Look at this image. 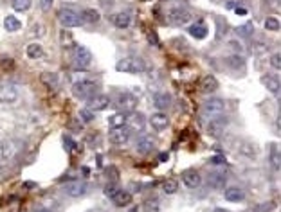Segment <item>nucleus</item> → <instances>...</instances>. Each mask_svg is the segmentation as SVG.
<instances>
[{
  "mask_svg": "<svg viewBox=\"0 0 281 212\" xmlns=\"http://www.w3.org/2000/svg\"><path fill=\"white\" fill-rule=\"evenodd\" d=\"M150 69L148 63L142 60V58H123L117 61L115 65V70L117 72H126V74H142Z\"/></svg>",
  "mask_w": 281,
  "mask_h": 212,
  "instance_id": "f257e3e1",
  "label": "nucleus"
},
{
  "mask_svg": "<svg viewBox=\"0 0 281 212\" xmlns=\"http://www.w3.org/2000/svg\"><path fill=\"white\" fill-rule=\"evenodd\" d=\"M99 83L96 79H81L72 85V95L76 99H89L94 95V92H97Z\"/></svg>",
  "mask_w": 281,
  "mask_h": 212,
  "instance_id": "f03ea898",
  "label": "nucleus"
},
{
  "mask_svg": "<svg viewBox=\"0 0 281 212\" xmlns=\"http://www.w3.org/2000/svg\"><path fill=\"white\" fill-rule=\"evenodd\" d=\"M227 126H229V119L225 117V115H217V117H213L207 121L205 131H207V135H209L211 138H218L224 135V131L227 130Z\"/></svg>",
  "mask_w": 281,
  "mask_h": 212,
  "instance_id": "7ed1b4c3",
  "label": "nucleus"
},
{
  "mask_svg": "<svg viewBox=\"0 0 281 212\" xmlns=\"http://www.w3.org/2000/svg\"><path fill=\"white\" fill-rule=\"evenodd\" d=\"M225 108V103L220 97H211V99H207L202 105V110H200V115H202V119H213L217 117V115H222V112H224Z\"/></svg>",
  "mask_w": 281,
  "mask_h": 212,
  "instance_id": "20e7f679",
  "label": "nucleus"
},
{
  "mask_svg": "<svg viewBox=\"0 0 281 212\" xmlns=\"http://www.w3.org/2000/svg\"><path fill=\"white\" fill-rule=\"evenodd\" d=\"M58 20H60V24L67 27V29H72V27H79V25H83V18H81V13L74 11V9H70V7H65L60 11L58 15Z\"/></svg>",
  "mask_w": 281,
  "mask_h": 212,
  "instance_id": "39448f33",
  "label": "nucleus"
},
{
  "mask_svg": "<svg viewBox=\"0 0 281 212\" xmlns=\"http://www.w3.org/2000/svg\"><path fill=\"white\" fill-rule=\"evenodd\" d=\"M139 105V97L134 95L132 92H123V94L117 95L114 106L117 108V112H134L135 106Z\"/></svg>",
  "mask_w": 281,
  "mask_h": 212,
  "instance_id": "423d86ee",
  "label": "nucleus"
},
{
  "mask_svg": "<svg viewBox=\"0 0 281 212\" xmlns=\"http://www.w3.org/2000/svg\"><path fill=\"white\" fill-rule=\"evenodd\" d=\"M72 67H74V70H89L92 67V54H90V50L85 49V47H76Z\"/></svg>",
  "mask_w": 281,
  "mask_h": 212,
  "instance_id": "0eeeda50",
  "label": "nucleus"
},
{
  "mask_svg": "<svg viewBox=\"0 0 281 212\" xmlns=\"http://www.w3.org/2000/svg\"><path fill=\"white\" fill-rule=\"evenodd\" d=\"M110 105H112V99L107 94H94L92 97L87 99V106H89V110H92V112L107 110V108H110Z\"/></svg>",
  "mask_w": 281,
  "mask_h": 212,
  "instance_id": "6e6552de",
  "label": "nucleus"
},
{
  "mask_svg": "<svg viewBox=\"0 0 281 212\" xmlns=\"http://www.w3.org/2000/svg\"><path fill=\"white\" fill-rule=\"evenodd\" d=\"M126 124H128L130 133H142L144 128H146V119H144L142 113L132 112L130 113V117H126Z\"/></svg>",
  "mask_w": 281,
  "mask_h": 212,
  "instance_id": "1a4fd4ad",
  "label": "nucleus"
},
{
  "mask_svg": "<svg viewBox=\"0 0 281 212\" xmlns=\"http://www.w3.org/2000/svg\"><path fill=\"white\" fill-rule=\"evenodd\" d=\"M109 138L114 146H125L130 140V130L125 128V126H121V128H112L109 133Z\"/></svg>",
  "mask_w": 281,
  "mask_h": 212,
  "instance_id": "9d476101",
  "label": "nucleus"
},
{
  "mask_svg": "<svg viewBox=\"0 0 281 212\" xmlns=\"http://www.w3.org/2000/svg\"><path fill=\"white\" fill-rule=\"evenodd\" d=\"M168 18L172 20V24L175 25H184L191 20V13L186 7H173L172 11L168 13Z\"/></svg>",
  "mask_w": 281,
  "mask_h": 212,
  "instance_id": "9b49d317",
  "label": "nucleus"
},
{
  "mask_svg": "<svg viewBox=\"0 0 281 212\" xmlns=\"http://www.w3.org/2000/svg\"><path fill=\"white\" fill-rule=\"evenodd\" d=\"M135 150L140 155H148L155 150V138L150 137V135H139L135 138Z\"/></svg>",
  "mask_w": 281,
  "mask_h": 212,
  "instance_id": "f8f14e48",
  "label": "nucleus"
},
{
  "mask_svg": "<svg viewBox=\"0 0 281 212\" xmlns=\"http://www.w3.org/2000/svg\"><path fill=\"white\" fill-rule=\"evenodd\" d=\"M89 191V185L83 182H70L67 185H63V193L70 198H81Z\"/></svg>",
  "mask_w": 281,
  "mask_h": 212,
  "instance_id": "ddd939ff",
  "label": "nucleus"
},
{
  "mask_svg": "<svg viewBox=\"0 0 281 212\" xmlns=\"http://www.w3.org/2000/svg\"><path fill=\"white\" fill-rule=\"evenodd\" d=\"M180 178H182V182H184V185L187 189H197L202 183V176H200L197 169H186Z\"/></svg>",
  "mask_w": 281,
  "mask_h": 212,
  "instance_id": "4468645a",
  "label": "nucleus"
},
{
  "mask_svg": "<svg viewBox=\"0 0 281 212\" xmlns=\"http://www.w3.org/2000/svg\"><path fill=\"white\" fill-rule=\"evenodd\" d=\"M225 183H227V175L225 173L215 171V173H209V176H207V185L211 189H215V191L225 189Z\"/></svg>",
  "mask_w": 281,
  "mask_h": 212,
  "instance_id": "2eb2a0df",
  "label": "nucleus"
},
{
  "mask_svg": "<svg viewBox=\"0 0 281 212\" xmlns=\"http://www.w3.org/2000/svg\"><path fill=\"white\" fill-rule=\"evenodd\" d=\"M262 83H263V87L267 88V90H268V92H270V94L280 95L281 85H280V77H278V76L263 74V76H262Z\"/></svg>",
  "mask_w": 281,
  "mask_h": 212,
  "instance_id": "dca6fc26",
  "label": "nucleus"
},
{
  "mask_svg": "<svg viewBox=\"0 0 281 212\" xmlns=\"http://www.w3.org/2000/svg\"><path fill=\"white\" fill-rule=\"evenodd\" d=\"M150 124H152V128H154L155 131H164L168 126H170V117H168L166 113L157 112L150 117Z\"/></svg>",
  "mask_w": 281,
  "mask_h": 212,
  "instance_id": "f3484780",
  "label": "nucleus"
},
{
  "mask_svg": "<svg viewBox=\"0 0 281 212\" xmlns=\"http://www.w3.org/2000/svg\"><path fill=\"white\" fill-rule=\"evenodd\" d=\"M110 22L117 29H128L130 24H132V15L130 13H115V15L110 16Z\"/></svg>",
  "mask_w": 281,
  "mask_h": 212,
  "instance_id": "a211bd4d",
  "label": "nucleus"
},
{
  "mask_svg": "<svg viewBox=\"0 0 281 212\" xmlns=\"http://www.w3.org/2000/svg\"><path fill=\"white\" fill-rule=\"evenodd\" d=\"M218 88V81L217 77H213V76H204L202 79H200V92L205 95H211L213 92H217Z\"/></svg>",
  "mask_w": 281,
  "mask_h": 212,
  "instance_id": "6ab92c4d",
  "label": "nucleus"
},
{
  "mask_svg": "<svg viewBox=\"0 0 281 212\" xmlns=\"http://www.w3.org/2000/svg\"><path fill=\"white\" fill-rule=\"evenodd\" d=\"M154 106L157 110H168L172 106V95L168 92H155L154 94Z\"/></svg>",
  "mask_w": 281,
  "mask_h": 212,
  "instance_id": "aec40b11",
  "label": "nucleus"
},
{
  "mask_svg": "<svg viewBox=\"0 0 281 212\" xmlns=\"http://www.w3.org/2000/svg\"><path fill=\"white\" fill-rule=\"evenodd\" d=\"M224 198L231 203H240V201L245 200V191L242 187H227L224 193Z\"/></svg>",
  "mask_w": 281,
  "mask_h": 212,
  "instance_id": "412c9836",
  "label": "nucleus"
},
{
  "mask_svg": "<svg viewBox=\"0 0 281 212\" xmlns=\"http://www.w3.org/2000/svg\"><path fill=\"white\" fill-rule=\"evenodd\" d=\"M18 99V90L11 85H6V87H0V103H15Z\"/></svg>",
  "mask_w": 281,
  "mask_h": 212,
  "instance_id": "4be33fe9",
  "label": "nucleus"
},
{
  "mask_svg": "<svg viewBox=\"0 0 281 212\" xmlns=\"http://www.w3.org/2000/svg\"><path fill=\"white\" fill-rule=\"evenodd\" d=\"M112 201H114L115 207H126L132 203V194L128 193V191H117V194H115L114 198H112Z\"/></svg>",
  "mask_w": 281,
  "mask_h": 212,
  "instance_id": "5701e85b",
  "label": "nucleus"
},
{
  "mask_svg": "<svg viewBox=\"0 0 281 212\" xmlns=\"http://www.w3.org/2000/svg\"><path fill=\"white\" fill-rule=\"evenodd\" d=\"M268 160H270V166L274 171H280L281 167V155H280V148L278 146H270V150H268Z\"/></svg>",
  "mask_w": 281,
  "mask_h": 212,
  "instance_id": "b1692460",
  "label": "nucleus"
},
{
  "mask_svg": "<svg viewBox=\"0 0 281 212\" xmlns=\"http://www.w3.org/2000/svg\"><path fill=\"white\" fill-rule=\"evenodd\" d=\"M189 34H191L193 38H197V40H204V38L207 36V27H205L202 22L193 24L191 27H189Z\"/></svg>",
  "mask_w": 281,
  "mask_h": 212,
  "instance_id": "393cba45",
  "label": "nucleus"
},
{
  "mask_svg": "<svg viewBox=\"0 0 281 212\" xmlns=\"http://www.w3.org/2000/svg\"><path fill=\"white\" fill-rule=\"evenodd\" d=\"M81 18H83V22H89V24H97V22L101 20V16H99V13H97L96 9L87 7V9L81 11Z\"/></svg>",
  "mask_w": 281,
  "mask_h": 212,
  "instance_id": "a878e982",
  "label": "nucleus"
},
{
  "mask_svg": "<svg viewBox=\"0 0 281 212\" xmlns=\"http://www.w3.org/2000/svg\"><path fill=\"white\" fill-rule=\"evenodd\" d=\"M4 27H6V31H9V32H15V31H18L20 27H22V22H20L16 16H6L4 18Z\"/></svg>",
  "mask_w": 281,
  "mask_h": 212,
  "instance_id": "bb28decb",
  "label": "nucleus"
},
{
  "mask_svg": "<svg viewBox=\"0 0 281 212\" xmlns=\"http://www.w3.org/2000/svg\"><path fill=\"white\" fill-rule=\"evenodd\" d=\"M26 54H27V58H31V60H38V58L44 56V49H42L38 44H29L26 49Z\"/></svg>",
  "mask_w": 281,
  "mask_h": 212,
  "instance_id": "cd10ccee",
  "label": "nucleus"
},
{
  "mask_svg": "<svg viewBox=\"0 0 281 212\" xmlns=\"http://www.w3.org/2000/svg\"><path fill=\"white\" fill-rule=\"evenodd\" d=\"M109 124H110V128H121V126L126 124V115L123 112L114 113V115L109 119Z\"/></svg>",
  "mask_w": 281,
  "mask_h": 212,
  "instance_id": "c85d7f7f",
  "label": "nucleus"
},
{
  "mask_svg": "<svg viewBox=\"0 0 281 212\" xmlns=\"http://www.w3.org/2000/svg\"><path fill=\"white\" fill-rule=\"evenodd\" d=\"M179 191V182L173 180V178H166L162 182V193L164 194H175Z\"/></svg>",
  "mask_w": 281,
  "mask_h": 212,
  "instance_id": "c756f323",
  "label": "nucleus"
},
{
  "mask_svg": "<svg viewBox=\"0 0 281 212\" xmlns=\"http://www.w3.org/2000/svg\"><path fill=\"white\" fill-rule=\"evenodd\" d=\"M252 31H254V25L250 24V22H247V24L243 25H238L236 29H234V34H238L240 38H249L252 34Z\"/></svg>",
  "mask_w": 281,
  "mask_h": 212,
  "instance_id": "7c9ffc66",
  "label": "nucleus"
},
{
  "mask_svg": "<svg viewBox=\"0 0 281 212\" xmlns=\"http://www.w3.org/2000/svg\"><path fill=\"white\" fill-rule=\"evenodd\" d=\"M117 191H119V185H117V182H109L107 185H105V189H103V193H105V196L107 198H114L115 194H117Z\"/></svg>",
  "mask_w": 281,
  "mask_h": 212,
  "instance_id": "2f4dec72",
  "label": "nucleus"
},
{
  "mask_svg": "<svg viewBox=\"0 0 281 212\" xmlns=\"http://www.w3.org/2000/svg\"><path fill=\"white\" fill-rule=\"evenodd\" d=\"M13 9L18 13H26L29 11V7H31V0H13Z\"/></svg>",
  "mask_w": 281,
  "mask_h": 212,
  "instance_id": "473e14b6",
  "label": "nucleus"
},
{
  "mask_svg": "<svg viewBox=\"0 0 281 212\" xmlns=\"http://www.w3.org/2000/svg\"><path fill=\"white\" fill-rule=\"evenodd\" d=\"M42 81H44L45 85H47V87L56 88V85H58V76L52 74V72H45V74H42Z\"/></svg>",
  "mask_w": 281,
  "mask_h": 212,
  "instance_id": "72a5a7b5",
  "label": "nucleus"
},
{
  "mask_svg": "<svg viewBox=\"0 0 281 212\" xmlns=\"http://www.w3.org/2000/svg\"><path fill=\"white\" fill-rule=\"evenodd\" d=\"M227 63H229L233 69H243L245 67V60H243L242 56H229L227 58Z\"/></svg>",
  "mask_w": 281,
  "mask_h": 212,
  "instance_id": "f704fd0d",
  "label": "nucleus"
},
{
  "mask_svg": "<svg viewBox=\"0 0 281 212\" xmlns=\"http://www.w3.org/2000/svg\"><path fill=\"white\" fill-rule=\"evenodd\" d=\"M144 209H146V212H159L160 209V203L157 198H148L146 201H144Z\"/></svg>",
  "mask_w": 281,
  "mask_h": 212,
  "instance_id": "c9c22d12",
  "label": "nucleus"
},
{
  "mask_svg": "<svg viewBox=\"0 0 281 212\" xmlns=\"http://www.w3.org/2000/svg\"><path fill=\"white\" fill-rule=\"evenodd\" d=\"M274 209H276L274 201H265V203H260V205H256L252 212H272Z\"/></svg>",
  "mask_w": 281,
  "mask_h": 212,
  "instance_id": "e433bc0d",
  "label": "nucleus"
},
{
  "mask_svg": "<svg viewBox=\"0 0 281 212\" xmlns=\"http://www.w3.org/2000/svg\"><path fill=\"white\" fill-rule=\"evenodd\" d=\"M79 119H81L83 122H92V121L96 119V115H94V112L89 110V108H81V110H79Z\"/></svg>",
  "mask_w": 281,
  "mask_h": 212,
  "instance_id": "4c0bfd02",
  "label": "nucleus"
},
{
  "mask_svg": "<svg viewBox=\"0 0 281 212\" xmlns=\"http://www.w3.org/2000/svg\"><path fill=\"white\" fill-rule=\"evenodd\" d=\"M225 31H227V24H225V18H218V22H217V40L224 38Z\"/></svg>",
  "mask_w": 281,
  "mask_h": 212,
  "instance_id": "58836bf2",
  "label": "nucleus"
},
{
  "mask_svg": "<svg viewBox=\"0 0 281 212\" xmlns=\"http://www.w3.org/2000/svg\"><path fill=\"white\" fill-rule=\"evenodd\" d=\"M265 27H267L268 31H280V20L276 18V16H270V18L265 20Z\"/></svg>",
  "mask_w": 281,
  "mask_h": 212,
  "instance_id": "ea45409f",
  "label": "nucleus"
},
{
  "mask_svg": "<svg viewBox=\"0 0 281 212\" xmlns=\"http://www.w3.org/2000/svg\"><path fill=\"white\" fill-rule=\"evenodd\" d=\"M105 175L109 178V182H117L119 180V171L115 167H107L105 169Z\"/></svg>",
  "mask_w": 281,
  "mask_h": 212,
  "instance_id": "a19ab883",
  "label": "nucleus"
},
{
  "mask_svg": "<svg viewBox=\"0 0 281 212\" xmlns=\"http://www.w3.org/2000/svg\"><path fill=\"white\" fill-rule=\"evenodd\" d=\"M270 65H272V69H276V70L281 69V56H280V52L272 54V58H270Z\"/></svg>",
  "mask_w": 281,
  "mask_h": 212,
  "instance_id": "79ce46f5",
  "label": "nucleus"
},
{
  "mask_svg": "<svg viewBox=\"0 0 281 212\" xmlns=\"http://www.w3.org/2000/svg\"><path fill=\"white\" fill-rule=\"evenodd\" d=\"M63 144L67 146V150H69V151L76 150V142H74V140H72L69 135H63Z\"/></svg>",
  "mask_w": 281,
  "mask_h": 212,
  "instance_id": "37998d69",
  "label": "nucleus"
},
{
  "mask_svg": "<svg viewBox=\"0 0 281 212\" xmlns=\"http://www.w3.org/2000/svg\"><path fill=\"white\" fill-rule=\"evenodd\" d=\"M211 162L215 164V166H225V158L222 155H217V156H213V158H211Z\"/></svg>",
  "mask_w": 281,
  "mask_h": 212,
  "instance_id": "c03bdc74",
  "label": "nucleus"
},
{
  "mask_svg": "<svg viewBox=\"0 0 281 212\" xmlns=\"http://www.w3.org/2000/svg\"><path fill=\"white\" fill-rule=\"evenodd\" d=\"M52 6V0H40V7H42V11H49Z\"/></svg>",
  "mask_w": 281,
  "mask_h": 212,
  "instance_id": "a18cd8bd",
  "label": "nucleus"
},
{
  "mask_svg": "<svg viewBox=\"0 0 281 212\" xmlns=\"http://www.w3.org/2000/svg\"><path fill=\"white\" fill-rule=\"evenodd\" d=\"M254 52H256V54H262V52H267V45H265V44H256V45H254Z\"/></svg>",
  "mask_w": 281,
  "mask_h": 212,
  "instance_id": "49530a36",
  "label": "nucleus"
},
{
  "mask_svg": "<svg viewBox=\"0 0 281 212\" xmlns=\"http://www.w3.org/2000/svg\"><path fill=\"white\" fill-rule=\"evenodd\" d=\"M2 67H6L7 70H11L15 67V65H13V60H2Z\"/></svg>",
  "mask_w": 281,
  "mask_h": 212,
  "instance_id": "de8ad7c7",
  "label": "nucleus"
},
{
  "mask_svg": "<svg viewBox=\"0 0 281 212\" xmlns=\"http://www.w3.org/2000/svg\"><path fill=\"white\" fill-rule=\"evenodd\" d=\"M148 36H150V42H152V44H154V45H159V40H157V34H155V32H150Z\"/></svg>",
  "mask_w": 281,
  "mask_h": 212,
  "instance_id": "09e8293b",
  "label": "nucleus"
},
{
  "mask_svg": "<svg viewBox=\"0 0 281 212\" xmlns=\"http://www.w3.org/2000/svg\"><path fill=\"white\" fill-rule=\"evenodd\" d=\"M24 187H27V189L36 187V183H34V182H26V183H24Z\"/></svg>",
  "mask_w": 281,
  "mask_h": 212,
  "instance_id": "8fccbe9b",
  "label": "nucleus"
},
{
  "mask_svg": "<svg viewBox=\"0 0 281 212\" xmlns=\"http://www.w3.org/2000/svg\"><path fill=\"white\" fill-rule=\"evenodd\" d=\"M34 212H51V211L45 209V207H38V209H34Z\"/></svg>",
  "mask_w": 281,
  "mask_h": 212,
  "instance_id": "3c124183",
  "label": "nucleus"
},
{
  "mask_svg": "<svg viewBox=\"0 0 281 212\" xmlns=\"http://www.w3.org/2000/svg\"><path fill=\"white\" fill-rule=\"evenodd\" d=\"M234 9H236L238 15H245V13H247V11H245V9H243V7H234Z\"/></svg>",
  "mask_w": 281,
  "mask_h": 212,
  "instance_id": "603ef678",
  "label": "nucleus"
},
{
  "mask_svg": "<svg viewBox=\"0 0 281 212\" xmlns=\"http://www.w3.org/2000/svg\"><path fill=\"white\" fill-rule=\"evenodd\" d=\"M159 160H168V153H160Z\"/></svg>",
  "mask_w": 281,
  "mask_h": 212,
  "instance_id": "864d4df0",
  "label": "nucleus"
},
{
  "mask_svg": "<svg viewBox=\"0 0 281 212\" xmlns=\"http://www.w3.org/2000/svg\"><path fill=\"white\" fill-rule=\"evenodd\" d=\"M213 212H229V211H225V209H220V207H218V209H215Z\"/></svg>",
  "mask_w": 281,
  "mask_h": 212,
  "instance_id": "5fc2aeb1",
  "label": "nucleus"
},
{
  "mask_svg": "<svg viewBox=\"0 0 281 212\" xmlns=\"http://www.w3.org/2000/svg\"><path fill=\"white\" fill-rule=\"evenodd\" d=\"M0 171H2V162H0Z\"/></svg>",
  "mask_w": 281,
  "mask_h": 212,
  "instance_id": "6e6d98bb",
  "label": "nucleus"
}]
</instances>
